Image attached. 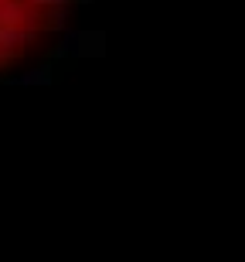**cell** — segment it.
<instances>
[{"label": "cell", "instance_id": "cell-1", "mask_svg": "<svg viewBox=\"0 0 245 262\" xmlns=\"http://www.w3.org/2000/svg\"><path fill=\"white\" fill-rule=\"evenodd\" d=\"M51 78V72L48 68H31V72H24V75H17V78H10L14 85H44Z\"/></svg>", "mask_w": 245, "mask_h": 262}, {"label": "cell", "instance_id": "cell-2", "mask_svg": "<svg viewBox=\"0 0 245 262\" xmlns=\"http://www.w3.org/2000/svg\"><path fill=\"white\" fill-rule=\"evenodd\" d=\"M0 65H4V61H0Z\"/></svg>", "mask_w": 245, "mask_h": 262}]
</instances>
